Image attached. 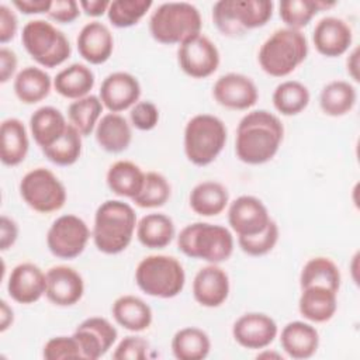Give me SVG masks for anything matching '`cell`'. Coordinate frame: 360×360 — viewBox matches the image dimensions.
<instances>
[{
	"label": "cell",
	"mask_w": 360,
	"mask_h": 360,
	"mask_svg": "<svg viewBox=\"0 0 360 360\" xmlns=\"http://www.w3.org/2000/svg\"><path fill=\"white\" fill-rule=\"evenodd\" d=\"M0 159L6 166H17L27 158L30 141L27 128L18 118H6L0 127Z\"/></svg>",
	"instance_id": "27"
},
{
	"label": "cell",
	"mask_w": 360,
	"mask_h": 360,
	"mask_svg": "<svg viewBox=\"0 0 360 360\" xmlns=\"http://www.w3.org/2000/svg\"><path fill=\"white\" fill-rule=\"evenodd\" d=\"M90 239L87 224L77 215L65 214L58 217L48 229L46 246L59 259H75L83 253Z\"/></svg>",
	"instance_id": "11"
},
{
	"label": "cell",
	"mask_w": 360,
	"mask_h": 360,
	"mask_svg": "<svg viewBox=\"0 0 360 360\" xmlns=\"http://www.w3.org/2000/svg\"><path fill=\"white\" fill-rule=\"evenodd\" d=\"M28 55L44 68H56L68 60L72 46L63 31L46 20L28 21L21 34Z\"/></svg>",
	"instance_id": "9"
},
{
	"label": "cell",
	"mask_w": 360,
	"mask_h": 360,
	"mask_svg": "<svg viewBox=\"0 0 360 360\" xmlns=\"http://www.w3.org/2000/svg\"><path fill=\"white\" fill-rule=\"evenodd\" d=\"M135 210L121 200L101 202L94 214L91 236L96 248L105 255L125 250L136 229Z\"/></svg>",
	"instance_id": "2"
},
{
	"label": "cell",
	"mask_w": 360,
	"mask_h": 360,
	"mask_svg": "<svg viewBox=\"0 0 360 360\" xmlns=\"http://www.w3.org/2000/svg\"><path fill=\"white\" fill-rule=\"evenodd\" d=\"M152 4L150 0H114L110 3L107 17L114 27L128 28L138 24Z\"/></svg>",
	"instance_id": "42"
},
{
	"label": "cell",
	"mask_w": 360,
	"mask_h": 360,
	"mask_svg": "<svg viewBox=\"0 0 360 360\" xmlns=\"http://www.w3.org/2000/svg\"><path fill=\"white\" fill-rule=\"evenodd\" d=\"M270 219L267 207L255 195H240L228 208V224L238 236L260 233Z\"/></svg>",
	"instance_id": "15"
},
{
	"label": "cell",
	"mask_w": 360,
	"mask_h": 360,
	"mask_svg": "<svg viewBox=\"0 0 360 360\" xmlns=\"http://www.w3.org/2000/svg\"><path fill=\"white\" fill-rule=\"evenodd\" d=\"M177 246L187 257L218 264L231 257L233 252V236L231 231L222 225L193 222L180 231Z\"/></svg>",
	"instance_id": "4"
},
{
	"label": "cell",
	"mask_w": 360,
	"mask_h": 360,
	"mask_svg": "<svg viewBox=\"0 0 360 360\" xmlns=\"http://www.w3.org/2000/svg\"><path fill=\"white\" fill-rule=\"evenodd\" d=\"M335 1L323 0H283L278 4V14L287 28L300 30L307 27L316 13L332 8Z\"/></svg>",
	"instance_id": "37"
},
{
	"label": "cell",
	"mask_w": 360,
	"mask_h": 360,
	"mask_svg": "<svg viewBox=\"0 0 360 360\" xmlns=\"http://www.w3.org/2000/svg\"><path fill=\"white\" fill-rule=\"evenodd\" d=\"M308 55L307 37L300 30L278 28L260 46L257 60L264 73L284 77L292 73Z\"/></svg>",
	"instance_id": "3"
},
{
	"label": "cell",
	"mask_w": 360,
	"mask_h": 360,
	"mask_svg": "<svg viewBox=\"0 0 360 360\" xmlns=\"http://www.w3.org/2000/svg\"><path fill=\"white\" fill-rule=\"evenodd\" d=\"M202 18L195 6L187 1L162 3L149 18L152 38L165 45L181 44L187 38L200 34Z\"/></svg>",
	"instance_id": "5"
},
{
	"label": "cell",
	"mask_w": 360,
	"mask_h": 360,
	"mask_svg": "<svg viewBox=\"0 0 360 360\" xmlns=\"http://www.w3.org/2000/svg\"><path fill=\"white\" fill-rule=\"evenodd\" d=\"M210 350V336L195 326L179 329L172 339V352L177 360H202Z\"/></svg>",
	"instance_id": "35"
},
{
	"label": "cell",
	"mask_w": 360,
	"mask_h": 360,
	"mask_svg": "<svg viewBox=\"0 0 360 360\" xmlns=\"http://www.w3.org/2000/svg\"><path fill=\"white\" fill-rule=\"evenodd\" d=\"M52 0H14L13 6L24 14H39L48 13Z\"/></svg>",
	"instance_id": "51"
},
{
	"label": "cell",
	"mask_w": 360,
	"mask_h": 360,
	"mask_svg": "<svg viewBox=\"0 0 360 360\" xmlns=\"http://www.w3.org/2000/svg\"><path fill=\"white\" fill-rule=\"evenodd\" d=\"M174 232L172 218L162 212L146 214L136 224V238L149 249L166 248L173 240Z\"/></svg>",
	"instance_id": "32"
},
{
	"label": "cell",
	"mask_w": 360,
	"mask_h": 360,
	"mask_svg": "<svg viewBox=\"0 0 360 360\" xmlns=\"http://www.w3.org/2000/svg\"><path fill=\"white\" fill-rule=\"evenodd\" d=\"M82 134L69 124L65 134L52 145L41 149L45 158L58 166H70L82 155Z\"/></svg>",
	"instance_id": "40"
},
{
	"label": "cell",
	"mask_w": 360,
	"mask_h": 360,
	"mask_svg": "<svg viewBox=\"0 0 360 360\" xmlns=\"http://www.w3.org/2000/svg\"><path fill=\"white\" fill-rule=\"evenodd\" d=\"M7 291L18 304H34L46 291V273L34 263H20L8 276Z\"/></svg>",
	"instance_id": "19"
},
{
	"label": "cell",
	"mask_w": 360,
	"mask_h": 360,
	"mask_svg": "<svg viewBox=\"0 0 360 360\" xmlns=\"http://www.w3.org/2000/svg\"><path fill=\"white\" fill-rule=\"evenodd\" d=\"M105 180L114 194L132 200L143 186L145 173L131 160H117L108 167Z\"/></svg>",
	"instance_id": "33"
},
{
	"label": "cell",
	"mask_w": 360,
	"mask_h": 360,
	"mask_svg": "<svg viewBox=\"0 0 360 360\" xmlns=\"http://www.w3.org/2000/svg\"><path fill=\"white\" fill-rule=\"evenodd\" d=\"M342 276L340 270L333 260L323 256L309 259L300 274V287L305 288L309 285H323L336 292L340 290Z\"/></svg>",
	"instance_id": "36"
},
{
	"label": "cell",
	"mask_w": 360,
	"mask_h": 360,
	"mask_svg": "<svg viewBox=\"0 0 360 360\" xmlns=\"http://www.w3.org/2000/svg\"><path fill=\"white\" fill-rule=\"evenodd\" d=\"M264 357H274V359H278V360L283 359V356L276 353V352H270V353L269 352H263V353L257 354V359H264Z\"/></svg>",
	"instance_id": "55"
},
{
	"label": "cell",
	"mask_w": 360,
	"mask_h": 360,
	"mask_svg": "<svg viewBox=\"0 0 360 360\" xmlns=\"http://www.w3.org/2000/svg\"><path fill=\"white\" fill-rule=\"evenodd\" d=\"M347 73L352 76L354 82H359V48H354L346 59Z\"/></svg>",
	"instance_id": "54"
},
{
	"label": "cell",
	"mask_w": 360,
	"mask_h": 360,
	"mask_svg": "<svg viewBox=\"0 0 360 360\" xmlns=\"http://www.w3.org/2000/svg\"><path fill=\"white\" fill-rule=\"evenodd\" d=\"M110 3L108 0H80L79 6L87 15L100 17L108 11Z\"/></svg>",
	"instance_id": "52"
},
{
	"label": "cell",
	"mask_w": 360,
	"mask_h": 360,
	"mask_svg": "<svg viewBox=\"0 0 360 360\" xmlns=\"http://www.w3.org/2000/svg\"><path fill=\"white\" fill-rule=\"evenodd\" d=\"M93 70L83 63H72L62 69L53 79V89L65 98L79 100L89 96L94 87Z\"/></svg>",
	"instance_id": "30"
},
{
	"label": "cell",
	"mask_w": 360,
	"mask_h": 360,
	"mask_svg": "<svg viewBox=\"0 0 360 360\" xmlns=\"http://www.w3.org/2000/svg\"><path fill=\"white\" fill-rule=\"evenodd\" d=\"M53 82L41 68L27 66L14 77V93L24 104H35L49 96Z\"/></svg>",
	"instance_id": "31"
},
{
	"label": "cell",
	"mask_w": 360,
	"mask_h": 360,
	"mask_svg": "<svg viewBox=\"0 0 360 360\" xmlns=\"http://www.w3.org/2000/svg\"><path fill=\"white\" fill-rule=\"evenodd\" d=\"M98 146L110 153H120L128 149L132 141V129L127 118L118 112H107L96 127Z\"/></svg>",
	"instance_id": "25"
},
{
	"label": "cell",
	"mask_w": 360,
	"mask_h": 360,
	"mask_svg": "<svg viewBox=\"0 0 360 360\" xmlns=\"http://www.w3.org/2000/svg\"><path fill=\"white\" fill-rule=\"evenodd\" d=\"M20 195L30 208L41 214L59 211L66 202L63 183L45 167H35L22 176Z\"/></svg>",
	"instance_id": "10"
},
{
	"label": "cell",
	"mask_w": 360,
	"mask_h": 360,
	"mask_svg": "<svg viewBox=\"0 0 360 360\" xmlns=\"http://www.w3.org/2000/svg\"><path fill=\"white\" fill-rule=\"evenodd\" d=\"M278 326L276 321L263 312H248L240 315L233 326L232 336L235 342L252 350L267 347L276 339Z\"/></svg>",
	"instance_id": "16"
},
{
	"label": "cell",
	"mask_w": 360,
	"mask_h": 360,
	"mask_svg": "<svg viewBox=\"0 0 360 360\" xmlns=\"http://www.w3.org/2000/svg\"><path fill=\"white\" fill-rule=\"evenodd\" d=\"M229 295V277L218 264H208L197 271L193 280V297L205 308L222 305Z\"/></svg>",
	"instance_id": "21"
},
{
	"label": "cell",
	"mask_w": 360,
	"mask_h": 360,
	"mask_svg": "<svg viewBox=\"0 0 360 360\" xmlns=\"http://www.w3.org/2000/svg\"><path fill=\"white\" fill-rule=\"evenodd\" d=\"M298 309L300 314L311 322H328L338 309V292L323 285L301 288Z\"/></svg>",
	"instance_id": "24"
},
{
	"label": "cell",
	"mask_w": 360,
	"mask_h": 360,
	"mask_svg": "<svg viewBox=\"0 0 360 360\" xmlns=\"http://www.w3.org/2000/svg\"><path fill=\"white\" fill-rule=\"evenodd\" d=\"M357 101L356 87L346 80H332L319 94V107L329 117H342L350 112Z\"/></svg>",
	"instance_id": "34"
},
{
	"label": "cell",
	"mask_w": 360,
	"mask_h": 360,
	"mask_svg": "<svg viewBox=\"0 0 360 360\" xmlns=\"http://www.w3.org/2000/svg\"><path fill=\"white\" fill-rule=\"evenodd\" d=\"M46 15L59 24H70L80 15V6L76 0H52Z\"/></svg>",
	"instance_id": "47"
},
{
	"label": "cell",
	"mask_w": 360,
	"mask_h": 360,
	"mask_svg": "<svg viewBox=\"0 0 360 360\" xmlns=\"http://www.w3.org/2000/svg\"><path fill=\"white\" fill-rule=\"evenodd\" d=\"M149 342L142 336H125L112 352L115 360H145L148 359Z\"/></svg>",
	"instance_id": "45"
},
{
	"label": "cell",
	"mask_w": 360,
	"mask_h": 360,
	"mask_svg": "<svg viewBox=\"0 0 360 360\" xmlns=\"http://www.w3.org/2000/svg\"><path fill=\"white\" fill-rule=\"evenodd\" d=\"M131 124L139 131H150L159 122V110L152 101H138L129 112Z\"/></svg>",
	"instance_id": "46"
},
{
	"label": "cell",
	"mask_w": 360,
	"mask_h": 360,
	"mask_svg": "<svg viewBox=\"0 0 360 360\" xmlns=\"http://www.w3.org/2000/svg\"><path fill=\"white\" fill-rule=\"evenodd\" d=\"M18 238V225L17 222L7 217L1 215L0 218V250H7L11 248Z\"/></svg>",
	"instance_id": "49"
},
{
	"label": "cell",
	"mask_w": 360,
	"mask_h": 360,
	"mask_svg": "<svg viewBox=\"0 0 360 360\" xmlns=\"http://www.w3.org/2000/svg\"><path fill=\"white\" fill-rule=\"evenodd\" d=\"M180 69L193 79H205L219 66V51L204 34H195L183 41L177 48Z\"/></svg>",
	"instance_id": "12"
},
{
	"label": "cell",
	"mask_w": 360,
	"mask_h": 360,
	"mask_svg": "<svg viewBox=\"0 0 360 360\" xmlns=\"http://www.w3.org/2000/svg\"><path fill=\"white\" fill-rule=\"evenodd\" d=\"M68 125L65 115L52 105H42L30 117L31 135L41 149L56 142L65 134Z\"/></svg>",
	"instance_id": "26"
},
{
	"label": "cell",
	"mask_w": 360,
	"mask_h": 360,
	"mask_svg": "<svg viewBox=\"0 0 360 360\" xmlns=\"http://www.w3.org/2000/svg\"><path fill=\"white\" fill-rule=\"evenodd\" d=\"M104 105L100 97L94 94L75 100L68 107L69 124H72L82 134V136H87L96 129Z\"/></svg>",
	"instance_id": "39"
},
{
	"label": "cell",
	"mask_w": 360,
	"mask_h": 360,
	"mask_svg": "<svg viewBox=\"0 0 360 360\" xmlns=\"http://www.w3.org/2000/svg\"><path fill=\"white\" fill-rule=\"evenodd\" d=\"M84 294V281L79 271L69 266H53L46 271V298L58 307H72Z\"/></svg>",
	"instance_id": "18"
},
{
	"label": "cell",
	"mask_w": 360,
	"mask_h": 360,
	"mask_svg": "<svg viewBox=\"0 0 360 360\" xmlns=\"http://www.w3.org/2000/svg\"><path fill=\"white\" fill-rule=\"evenodd\" d=\"M14 321V312L11 307L7 304V301L1 300L0 302V330L4 332L8 326H11Z\"/></svg>",
	"instance_id": "53"
},
{
	"label": "cell",
	"mask_w": 360,
	"mask_h": 360,
	"mask_svg": "<svg viewBox=\"0 0 360 360\" xmlns=\"http://www.w3.org/2000/svg\"><path fill=\"white\" fill-rule=\"evenodd\" d=\"M98 97L110 112H121L138 103L141 84L138 79L128 72H114L103 80Z\"/></svg>",
	"instance_id": "17"
},
{
	"label": "cell",
	"mask_w": 360,
	"mask_h": 360,
	"mask_svg": "<svg viewBox=\"0 0 360 360\" xmlns=\"http://www.w3.org/2000/svg\"><path fill=\"white\" fill-rule=\"evenodd\" d=\"M228 202L229 193L226 187L212 180L198 183L188 195L190 208L201 217H215L221 214Z\"/></svg>",
	"instance_id": "29"
},
{
	"label": "cell",
	"mask_w": 360,
	"mask_h": 360,
	"mask_svg": "<svg viewBox=\"0 0 360 360\" xmlns=\"http://www.w3.org/2000/svg\"><path fill=\"white\" fill-rule=\"evenodd\" d=\"M283 138L284 127L280 118L267 110H255L238 124L235 153L243 163L263 165L276 156Z\"/></svg>",
	"instance_id": "1"
},
{
	"label": "cell",
	"mask_w": 360,
	"mask_h": 360,
	"mask_svg": "<svg viewBox=\"0 0 360 360\" xmlns=\"http://www.w3.org/2000/svg\"><path fill=\"white\" fill-rule=\"evenodd\" d=\"M353 32L350 25L333 15L321 18L312 32V42L315 49L328 58L343 55L352 45Z\"/></svg>",
	"instance_id": "20"
},
{
	"label": "cell",
	"mask_w": 360,
	"mask_h": 360,
	"mask_svg": "<svg viewBox=\"0 0 360 360\" xmlns=\"http://www.w3.org/2000/svg\"><path fill=\"white\" fill-rule=\"evenodd\" d=\"M280 343L288 357L295 360L309 359L319 347V333L311 323L292 321L281 329Z\"/></svg>",
	"instance_id": "23"
},
{
	"label": "cell",
	"mask_w": 360,
	"mask_h": 360,
	"mask_svg": "<svg viewBox=\"0 0 360 360\" xmlns=\"http://www.w3.org/2000/svg\"><path fill=\"white\" fill-rule=\"evenodd\" d=\"M18 30V20L14 11L6 6L0 4V42L4 45L11 41Z\"/></svg>",
	"instance_id": "48"
},
{
	"label": "cell",
	"mask_w": 360,
	"mask_h": 360,
	"mask_svg": "<svg viewBox=\"0 0 360 360\" xmlns=\"http://www.w3.org/2000/svg\"><path fill=\"white\" fill-rule=\"evenodd\" d=\"M115 322L127 330L142 332L152 323L153 314L150 307L136 295H121L111 307Z\"/></svg>",
	"instance_id": "28"
},
{
	"label": "cell",
	"mask_w": 360,
	"mask_h": 360,
	"mask_svg": "<svg viewBox=\"0 0 360 360\" xmlns=\"http://www.w3.org/2000/svg\"><path fill=\"white\" fill-rule=\"evenodd\" d=\"M273 6L270 0H219L212 7V21L222 35L238 38L266 25Z\"/></svg>",
	"instance_id": "7"
},
{
	"label": "cell",
	"mask_w": 360,
	"mask_h": 360,
	"mask_svg": "<svg viewBox=\"0 0 360 360\" xmlns=\"http://www.w3.org/2000/svg\"><path fill=\"white\" fill-rule=\"evenodd\" d=\"M79 55L91 65L107 62L114 51V37L110 28L100 21H90L83 25L77 39Z\"/></svg>",
	"instance_id": "22"
},
{
	"label": "cell",
	"mask_w": 360,
	"mask_h": 360,
	"mask_svg": "<svg viewBox=\"0 0 360 360\" xmlns=\"http://www.w3.org/2000/svg\"><path fill=\"white\" fill-rule=\"evenodd\" d=\"M273 105L281 115H297L304 111L311 100L309 90L298 80H285L273 91Z\"/></svg>",
	"instance_id": "38"
},
{
	"label": "cell",
	"mask_w": 360,
	"mask_h": 360,
	"mask_svg": "<svg viewBox=\"0 0 360 360\" xmlns=\"http://www.w3.org/2000/svg\"><path fill=\"white\" fill-rule=\"evenodd\" d=\"M17 55L10 48L1 46L0 48V82L6 83L8 82L15 70H17Z\"/></svg>",
	"instance_id": "50"
},
{
	"label": "cell",
	"mask_w": 360,
	"mask_h": 360,
	"mask_svg": "<svg viewBox=\"0 0 360 360\" xmlns=\"http://www.w3.org/2000/svg\"><path fill=\"white\" fill-rule=\"evenodd\" d=\"M42 356L46 360L82 359V352H80V346L73 335L72 336H55L45 343Z\"/></svg>",
	"instance_id": "44"
},
{
	"label": "cell",
	"mask_w": 360,
	"mask_h": 360,
	"mask_svg": "<svg viewBox=\"0 0 360 360\" xmlns=\"http://www.w3.org/2000/svg\"><path fill=\"white\" fill-rule=\"evenodd\" d=\"M172 194V187L167 179L158 172L145 173V181L141 191L132 201L141 208H158L165 205Z\"/></svg>",
	"instance_id": "41"
},
{
	"label": "cell",
	"mask_w": 360,
	"mask_h": 360,
	"mask_svg": "<svg viewBox=\"0 0 360 360\" xmlns=\"http://www.w3.org/2000/svg\"><path fill=\"white\" fill-rule=\"evenodd\" d=\"M226 127L212 114H197L184 127V153L195 166L212 163L226 143Z\"/></svg>",
	"instance_id": "6"
},
{
	"label": "cell",
	"mask_w": 360,
	"mask_h": 360,
	"mask_svg": "<svg viewBox=\"0 0 360 360\" xmlns=\"http://www.w3.org/2000/svg\"><path fill=\"white\" fill-rule=\"evenodd\" d=\"M278 225L276 221L270 219L267 226L260 233L252 236H238V245L249 256H263L273 250L278 240Z\"/></svg>",
	"instance_id": "43"
},
{
	"label": "cell",
	"mask_w": 360,
	"mask_h": 360,
	"mask_svg": "<svg viewBox=\"0 0 360 360\" xmlns=\"http://www.w3.org/2000/svg\"><path fill=\"white\" fill-rule=\"evenodd\" d=\"M135 281L139 290L150 297L173 298L183 291L186 273L176 257L149 255L138 263Z\"/></svg>",
	"instance_id": "8"
},
{
	"label": "cell",
	"mask_w": 360,
	"mask_h": 360,
	"mask_svg": "<svg viewBox=\"0 0 360 360\" xmlns=\"http://www.w3.org/2000/svg\"><path fill=\"white\" fill-rule=\"evenodd\" d=\"M73 336L80 346L82 359L97 360L111 349L118 332L105 318L90 316L76 326Z\"/></svg>",
	"instance_id": "13"
},
{
	"label": "cell",
	"mask_w": 360,
	"mask_h": 360,
	"mask_svg": "<svg viewBox=\"0 0 360 360\" xmlns=\"http://www.w3.org/2000/svg\"><path fill=\"white\" fill-rule=\"evenodd\" d=\"M212 96L225 108L248 110L256 104L259 91L249 76L231 72L217 79L212 86Z\"/></svg>",
	"instance_id": "14"
}]
</instances>
